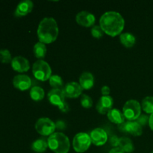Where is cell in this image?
I'll list each match as a JSON object with an SVG mask.
<instances>
[{
	"label": "cell",
	"instance_id": "1",
	"mask_svg": "<svg viewBox=\"0 0 153 153\" xmlns=\"http://www.w3.org/2000/svg\"><path fill=\"white\" fill-rule=\"evenodd\" d=\"M100 24L104 33L111 37H116L123 30L125 20L118 12L107 11L100 17Z\"/></svg>",
	"mask_w": 153,
	"mask_h": 153
},
{
	"label": "cell",
	"instance_id": "2",
	"mask_svg": "<svg viewBox=\"0 0 153 153\" xmlns=\"http://www.w3.org/2000/svg\"><path fill=\"white\" fill-rule=\"evenodd\" d=\"M59 34L56 20L52 17H45L40 21L37 28V36L39 42L49 44L58 38Z\"/></svg>",
	"mask_w": 153,
	"mask_h": 153
},
{
	"label": "cell",
	"instance_id": "3",
	"mask_svg": "<svg viewBox=\"0 0 153 153\" xmlns=\"http://www.w3.org/2000/svg\"><path fill=\"white\" fill-rule=\"evenodd\" d=\"M48 147L55 153H68L70 143L68 137L62 132H55L47 140Z\"/></svg>",
	"mask_w": 153,
	"mask_h": 153
},
{
	"label": "cell",
	"instance_id": "4",
	"mask_svg": "<svg viewBox=\"0 0 153 153\" xmlns=\"http://www.w3.org/2000/svg\"><path fill=\"white\" fill-rule=\"evenodd\" d=\"M32 73L36 79L45 82L52 76V69L47 62L43 60H37L33 64Z\"/></svg>",
	"mask_w": 153,
	"mask_h": 153
},
{
	"label": "cell",
	"instance_id": "5",
	"mask_svg": "<svg viewBox=\"0 0 153 153\" xmlns=\"http://www.w3.org/2000/svg\"><path fill=\"white\" fill-rule=\"evenodd\" d=\"M141 105L134 100H128L123 108V114L128 121H135L141 114Z\"/></svg>",
	"mask_w": 153,
	"mask_h": 153
},
{
	"label": "cell",
	"instance_id": "6",
	"mask_svg": "<svg viewBox=\"0 0 153 153\" xmlns=\"http://www.w3.org/2000/svg\"><path fill=\"white\" fill-rule=\"evenodd\" d=\"M91 143L90 134L85 132H80L76 134L73 137V147L76 152L83 153L89 149Z\"/></svg>",
	"mask_w": 153,
	"mask_h": 153
},
{
	"label": "cell",
	"instance_id": "7",
	"mask_svg": "<svg viewBox=\"0 0 153 153\" xmlns=\"http://www.w3.org/2000/svg\"><path fill=\"white\" fill-rule=\"evenodd\" d=\"M34 128L37 133L43 136L52 135L56 129L55 123L48 117H42L37 120L34 125Z\"/></svg>",
	"mask_w": 153,
	"mask_h": 153
},
{
	"label": "cell",
	"instance_id": "8",
	"mask_svg": "<svg viewBox=\"0 0 153 153\" xmlns=\"http://www.w3.org/2000/svg\"><path fill=\"white\" fill-rule=\"evenodd\" d=\"M118 128L122 132L128 133L133 136H140L143 133L142 126L137 121H126L118 125Z\"/></svg>",
	"mask_w": 153,
	"mask_h": 153
},
{
	"label": "cell",
	"instance_id": "9",
	"mask_svg": "<svg viewBox=\"0 0 153 153\" xmlns=\"http://www.w3.org/2000/svg\"><path fill=\"white\" fill-rule=\"evenodd\" d=\"M91 143L95 146H100L104 145L108 140L107 132L101 128H94L90 133Z\"/></svg>",
	"mask_w": 153,
	"mask_h": 153
},
{
	"label": "cell",
	"instance_id": "10",
	"mask_svg": "<svg viewBox=\"0 0 153 153\" xmlns=\"http://www.w3.org/2000/svg\"><path fill=\"white\" fill-rule=\"evenodd\" d=\"M76 20L79 25L84 27L94 26L96 21V17L91 12L82 10L76 14Z\"/></svg>",
	"mask_w": 153,
	"mask_h": 153
},
{
	"label": "cell",
	"instance_id": "11",
	"mask_svg": "<svg viewBox=\"0 0 153 153\" xmlns=\"http://www.w3.org/2000/svg\"><path fill=\"white\" fill-rule=\"evenodd\" d=\"M65 97L68 98H77L82 94V88L79 83L76 82H68L62 89Z\"/></svg>",
	"mask_w": 153,
	"mask_h": 153
},
{
	"label": "cell",
	"instance_id": "12",
	"mask_svg": "<svg viewBox=\"0 0 153 153\" xmlns=\"http://www.w3.org/2000/svg\"><path fill=\"white\" fill-rule=\"evenodd\" d=\"M114 100L110 96H102L97 104V110L101 114H105L113 108Z\"/></svg>",
	"mask_w": 153,
	"mask_h": 153
},
{
	"label": "cell",
	"instance_id": "13",
	"mask_svg": "<svg viewBox=\"0 0 153 153\" xmlns=\"http://www.w3.org/2000/svg\"><path fill=\"white\" fill-rule=\"evenodd\" d=\"M13 85L19 91H27L31 86V79L26 75H17L13 79Z\"/></svg>",
	"mask_w": 153,
	"mask_h": 153
},
{
	"label": "cell",
	"instance_id": "14",
	"mask_svg": "<svg viewBox=\"0 0 153 153\" xmlns=\"http://www.w3.org/2000/svg\"><path fill=\"white\" fill-rule=\"evenodd\" d=\"M11 67L13 70L19 73L27 72L30 68V64L28 59L22 56H16L12 59Z\"/></svg>",
	"mask_w": 153,
	"mask_h": 153
},
{
	"label": "cell",
	"instance_id": "15",
	"mask_svg": "<svg viewBox=\"0 0 153 153\" xmlns=\"http://www.w3.org/2000/svg\"><path fill=\"white\" fill-rule=\"evenodd\" d=\"M49 102L55 106H59L65 102V96L61 89H52L47 95Z\"/></svg>",
	"mask_w": 153,
	"mask_h": 153
},
{
	"label": "cell",
	"instance_id": "16",
	"mask_svg": "<svg viewBox=\"0 0 153 153\" xmlns=\"http://www.w3.org/2000/svg\"><path fill=\"white\" fill-rule=\"evenodd\" d=\"M33 2L30 0H24L20 1L18 4L15 10V16H23L31 13L33 9Z\"/></svg>",
	"mask_w": 153,
	"mask_h": 153
},
{
	"label": "cell",
	"instance_id": "17",
	"mask_svg": "<svg viewBox=\"0 0 153 153\" xmlns=\"http://www.w3.org/2000/svg\"><path fill=\"white\" fill-rule=\"evenodd\" d=\"M79 85L84 90H90L94 87V77L90 72H84L79 78Z\"/></svg>",
	"mask_w": 153,
	"mask_h": 153
},
{
	"label": "cell",
	"instance_id": "18",
	"mask_svg": "<svg viewBox=\"0 0 153 153\" xmlns=\"http://www.w3.org/2000/svg\"><path fill=\"white\" fill-rule=\"evenodd\" d=\"M107 117L109 120L114 124L120 125L125 122V117L123 114L117 108H112L107 113Z\"/></svg>",
	"mask_w": 153,
	"mask_h": 153
},
{
	"label": "cell",
	"instance_id": "19",
	"mask_svg": "<svg viewBox=\"0 0 153 153\" xmlns=\"http://www.w3.org/2000/svg\"><path fill=\"white\" fill-rule=\"evenodd\" d=\"M119 148H120L124 152L131 153L134 151V146L133 144L132 140L128 137H123L120 138L119 141Z\"/></svg>",
	"mask_w": 153,
	"mask_h": 153
},
{
	"label": "cell",
	"instance_id": "20",
	"mask_svg": "<svg viewBox=\"0 0 153 153\" xmlns=\"http://www.w3.org/2000/svg\"><path fill=\"white\" fill-rule=\"evenodd\" d=\"M120 40L124 46L127 48L132 47L136 41V38L132 34L129 32L123 33L120 36Z\"/></svg>",
	"mask_w": 153,
	"mask_h": 153
},
{
	"label": "cell",
	"instance_id": "21",
	"mask_svg": "<svg viewBox=\"0 0 153 153\" xmlns=\"http://www.w3.org/2000/svg\"><path fill=\"white\" fill-rule=\"evenodd\" d=\"M48 143L44 139H37L34 140L31 144V149L37 153H43L46 150Z\"/></svg>",
	"mask_w": 153,
	"mask_h": 153
},
{
	"label": "cell",
	"instance_id": "22",
	"mask_svg": "<svg viewBox=\"0 0 153 153\" xmlns=\"http://www.w3.org/2000/svg\"><path fill=\"white\" fill-rule=\"evenodd\" d=\"M33 52H34V55L36 58L41 60L42 58L46 56V52H47L46 44L41 43V42H38L34 46Z\"/></svg>",
	"mask_w": 153,
	"mask_h": 153
},
{
	"label": "cell",
	"instance_id": "23",
	"mask_svg": "<svg viewBox=\"0 0 153 153\" xmlns=\"http://www.w3.org/2000/svg\"><path fill=\"white\" fill-rule=\"evenodd\" d=\"M45 92L42 88L39 86H34L30 90V97L34 101H40L44 98Z\"/></svg>",
	"mask_w": 153,
	"mask_h": 153
},
{
	"label": "cell",
	"instance_id": "24",
	"mask_svg": "<svg viewBox=\"0 0 153 153\" xmlns=\"http://www.w3.org/2000/svg\"><path fill=\"white\" fill-rule=\"evenodd\" d=\"M141 108L147 114L153 113V97H146L141 102Z\"/></svg>",
	"mask_w": 153,
	"mask_h": 153
},
{
	"label": "cell",
	"instance_id": "25",
	"mask_svg": "<svg viewBox=\"0 0 153 153\" xmlns=\"http://www.w3.org/2000/svg\"><path fill=\"white\" fill-rule=\"evenodd\" d=\"M49 80L52 89H60V88L63 86L62 78L58 75H53L51 76Z\"/></svg>",
	"mask_w": 153,
	"mask_h": 153
},
{
	"label": "cell",
	"instance_id": "26",
	"mask_svg": "<svg viewBox=\"0 0 153 153\" xmlns=\"http://www.w3.org/2000/svg\"><path fill=\"white\" fill-rule=\"evenodd\" d=\"M12 59L11 54L10 51L7 49H0V61L4 64L11 62Z\"/></svg>",
	"mask_w": 153,
	"mask_h": 153
},
{
	"label": "cell",
	"instance_id": "27",
	"mask_svg": "<svg viewBox=\"0 0 153 153\" xmlns=\"http://www.w3.org/2000/svg\"><path fill=\"white\" fill-rule=\"evenodd\" d=\"M93 100L91 97L87 94H82L81 97V105L85 108H91L93 106Z\"/></svg>",
	"mask_w": 153,
	"mask_h": 153
},
{
	"label": "cell",
	"instance_id": "28",
	"mask_svg": "<svg viewBox=\"0 0 153 153\" xmlns=\"http://www.w3.org/2000/svg\"><path fill=\"white\" fill-rule=\"evenodd\" d=\"M91 34L94 37L97 39H100L102 37L104 34V31L101 28L100 25H94L93 28H91Z\"/></svg>",
	"mask_w": 153,
	"mask_h": 153
},
{
	"label": "cell",
	"instance_id": "29",
	"mask_svg": "<svg viewBox=\"0 0 153 153\" xmlns=\"http://www.w3.org/2000/svg\"><path fill=\"white\" fill-rule=\"evenodd\" d=\"M149 117L148 116L145 114H140V117L135 121H137L141 126H144L146 124L149 123Z\"/></svg>",
	"mask_w": 153,
	"mask_h": 153
},
{
	"label": "cell",
	"instance_id": "30",
	"mask_svg": "<svg viewBox=\"0 0 153 153\" xmlns=\"http://www.w3.org/2000/svg\"><path fill=\"white\" fill-rule=\"evenodd\" d=\"M119 141L120 138L116 135H113L110 137V140H109V142H110V144L112 146H114V148L118 147L119 146Z\"/></svg>",
	"mask_w": 153,
	"mask_h": 153
},
{
	"label": "cell",
	"instance_id": "31",
	"mask_svg": "<svg viewBox=\"0 0 153 153\" xmlns=\"http://www.w3.org/2000/svg\"><path fill=\"white\" fill-rule=\"evenodd\" d=\"M55 127L58 130H64L66 128V123L63 120H58L55 123Z\"/></svg>",
	"mask_w": 153,
	"mask_h": 153
},
{
	"label": "cell",
	"instance_id": "32",
	"mask_svg": "<svg viewBox=\"0 0 153 153\" xmlns=\"http://www.w3.org/2000/svg\"><path fill=\"white\" fill-rule=\"evenodd\" d=\"M58 108H59V110L61 111L64 112V113H67V112H68L69 110H70L68 104H67L66 102H64L62 104L58 106Z\"/></svg>",
	"mask_w": 153,
	"mask_h": 153
},
{
	"label": "cell",
	"instance_id": "33",
	"mask_svg": "<svg viewBox=\"0 0 153 153\" xmlns=\"http://www.w3.org/2000/svg\"><path fill=\"white\" fill-rule=\"evenodd\" d=\"M110 91V88H109L108 86H106V85L103 86L101 89V93L102 94V96H109Z\"/></svg>",
	"mask_w": 153,
	"mask_h": 153
},
{
	"label": "cell",
	"instance_id": "34",
	"mask_svg": "<svg viewBox=\"0 0 153 153\" xmlns=\"http://www.w3.org/2000/svg\"><path fill=\"white\" fill-rule=\"evenodd\" d=\"M109 153H125V152H124L123 151L120 149V148L115 147V148H113V149H111Z\"/></svg>",
	"mask_w": 153,
	"mask_h": 153
},
{
	"label": "cell",
	"instance_id": "35",
	"mask_svg": "<svg viewBox=\"0 0 153 153\" xmlns=\"http://www.w3.org/2000/svg\"><path fill=\"white\" fill-rule=\"evenodd\" d=\"M149 127H150L151 129L153 131V113L150 115V117H149Z\"/></svg>",
	"mask_w": 153,
	"mask_h": 153
},
{
	"label": "cell",
	"instance_id": "36",
	"mask_svg": "<svg viewBox=\"0 0 153 153\" xmlns=\"http://www.w3.org/2000/svg\"><path fill=\"white\" fill-rule=\"evenodd\" d=\"M151 153H153V151H152V152H151Z\"/></svg>",
	"mask_w": 153,
	"mask_h": 153
}]
</instances>
